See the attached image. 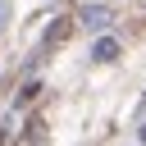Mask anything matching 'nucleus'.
<instances>
[{
  "mask_svg": "<svg viewBox=\"0 0 146 146\" xmlns=\"http://www.w3.org/2000/svg\"><path fill=\"white\" fill-rule=\"evenodd\" d=\"M68 36H73V18H59V23L46 27V46H64Z\"/></svg>",
  "mask_w": 146,
  "mask_h": 146,
  "instance_id": "nucleus-1",
  "label": "nucleus"
},
{
  "mask_svg": "<svg viewBox=\"0 0 146 146\" xmlns=\"http://www.w3.org/2000/svg\"><path fill=\"white\" fill-rule=\"evenodd\" d=\"M91 55H96V59H100V64H110V59H114V55H119V41H114V36H100V41H96V46H91Z\"/></svg>",
  "mask_w": 146,
  "mask_h": 146,
  "instance_id": "nucleus-2",
  "label": "nucleus"
},
{
  "mask_svg": "<svg viewBox=\"0 0 146 146\" xmlns=\"http://www.w3.org/2000/svg\"><path fill=\"white\" fill-rule=\"evenodd\" d=\"M82 23H87V27H105V23H110V9H87Z\"/></svg>",
  "mask_w": 146,
  "mask_h": 146,
  "instance_id": "nucleus-3",
  "label": "nucleus"
},
{
  "mask_svg": "<svg viewBox=\"0 0 146 146\" xmlns=\"http://www.w3.org/2000/svg\"><path fill=\"white\" fill-rule=\"evenodd\" d=\"M36 96H41V82H27V87H23V91H18V105H32V100H36Z\"/></svg>",
  "mask_w": 146,
  "mask_h": 146,
  "instance_id": "nucleus-4",
  "label": "nucleus"
},
{
  "mask_svg": "<svg viewBox=\"0 0 146 146\" xmlns=\"http://www.w3.org/2000/svg\"><path fill=\"white\" fill-rule=\"evenodd\" d=\"M23 137H27V141H41V137H46V123H41V119H32V123H27V132H23Z\"/></svg>",
  "mask_w": 146,
  "mask_h": 146,
  "instance_id": "nucleus-5",
  "label": "nucleus"
},
{
  "mask_svg": "<svg viewBox=\"0 0 146 146\" xmlns=\"http://www.w3.org/2000/svg\"><path fill=\"white\" fill-rule=\"evenodd\" d=\"M141 141H146V128H141Z\"/></svg>",
  "mask_w": 146,
  "mask_h": 146,
  "instance_id": "nucleus-6",
  "label": "nucleus"
}]
</instances>
